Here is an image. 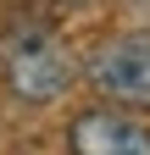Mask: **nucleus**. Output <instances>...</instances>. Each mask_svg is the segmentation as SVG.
Returning <instances> with one entry per match:
<instances>
[{
  "label": "nucleus",
  "instance_id": "1",
  "mask_svg": "<svg viewBox=\"0 0 150 155\" xmlns=\"http://www.w3.org/2000/svg\"><path fill=\"white\" fill-rule=\"evenodd\" d=\"M78 78V61H72L67 39L56 33L39 17H22L0 33V83H6L11 100L22 105H50L61 100Z\"/></svg>",
  "mask_w": 150,
  "mask_h": 155
},
{
  "label": "nucleus",
  "instance_id": "2",
  "mask_svg": "<svg viewBox=\"0 0 150 155\" xmlns=\"http://www.w3.org/2000/svg\"><path fill=\"white\" fill-rule=\"evenodd\" d=\"M84 78L95 83V94H106L111 105L150 111V28H145V33L106 39L100 50H89Z\"/></svg>",
  "mask_w": 150,
  "mask_h": 155
},
{
  "label": "nucleus",
  "instance_id": "3",
  "mask_svg": "<svg viewBox=\"0 0 150 155\" xmlns=\"http://www.w3.org/2000/svg\"><path fill=\"white\" fill-rule=\"evenodd\" d=\"M67 150L72 155H150V127L117 105H95L67 122Z\"/></svg>",
  "mask_w": 150,
  "mask_h": 155
},
{
  "label": "nucleus",
  "instance_id": "4",
  "mask_svg": "<svg viewBox=\"0 0 150 155\" xmlns=\"http://www.w3.org/2000/svg\"><path fill=\"white\" fill-rule=\"evenodd\" d=\"M56 6H100V0H56Z\"/></svg>",
  "mask_w": 150,
  "mask_h": 155
}]
</instances>
